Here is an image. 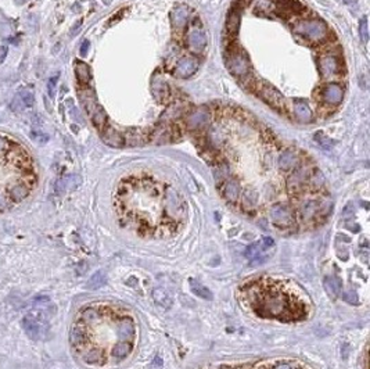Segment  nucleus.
I'll return each mask as SVG.
<instances>
[{"instance_id": "obj_16", "label": "nucleus", "mask_w": 370, "mask_h": 369, "mask_svg": "<svg viewBox=\"0 0 370 369\" xmlns=\"http://www.w3.org/2000/svg\"><path fill=\"white\" fill-rule=\"evenodd\" d=\"M151 93L160 103H166L171 99V87L161 75H154L151 79Z\"/></svg>"}, {"instance_id": "obj_33", "label": "nucleus", "mask_w": 370, "mask_h": 369, "mask_svg": "<svg viewBox=\"0 0 370 369\" xmlns=\"http://www.w3.org/2000/svg\"><path fill=\"white\" fill-rule=\"evenodd\" d=\"M344 300L348 301L351 304H356L358 302V297H356V294H355V291H344Z\"/></svg>"}, {"instance_id": "obj_17", "label": "nucleus", "mask_w": 370, "mask_h": 369, "mask_svg": "<svg viewBox=\"0 0 370 369\" xmlns=\"http://www.w3.org/2000/svg\"><path fill=\"white\" fill-rule=\"evenodd\" d=\"M197 68H198V61L194 57H182L176 63L172 74L176 78H189L195 74Z\"/></svg>"}, {"instance_id": "obj_21", "label": "nucleus", "mask_w": 370, "mask_h": 369, "mask_svg": "<svg viewBox=\"0 0 370 369\" xmlns=\"http://www.w3.org/2000/svg\"><path fill=\"white\" fill-rule=\"evenodd\" d=\"M300 165V157L291 150L283 151L279 157V168L283 171H294Z\"/></svg>"}, {"instance_id": "obj_4", "label": "nucleus", "mask_w": 370, "mask_h": 369, "mask_svg": "<svg viewBox=\"0 0 370 369\" xmlns=\"http://www.w3.org/2000/svg\"><path fill=\"white\" fill-rule=\"evenodd\" d=\"M203 369H312L305 362L298 359L290 358H273L262 359L250 364H239V365H208Z\"/></svg>"}, {"instance_id": "obj_25", "label": "nucleus", "mask_w": 370, "mask_h": 369, "mask_svg": "<svg viewBox=\"0 0 370 369\" xmlns=\"http://www.w3.org/2000/svg\"><path fill=\"white\" fill-rule=\"evenodd\" d=\"M324 289L331 299H337L340 296L341 291V282L336 276H326L324 278Z\"/></svg>"}, {"instance_id": "obj_15", "label": "nucleus", "mask_w": 370, "mask_h": 369, "mask_svg": "<svg viewBox=\"0 0 370 369\" xmlns=\"http://www.w3.org/2000/svg\"><path fill=\"white\" fill-rule=\"evenodd\" d=\"M209 122V111L205 107L195 108L194 111H192L189 117L186 118V124L189 126V129L192 131H198L203 129L208 125Z\"/></svg>"}, {"instance_id": "obj_34", "label": "nucleus", "mask_w": 370, "mask_h": 369, "mask_svg": "<svg viewBox=\"0 0 370 369\" xmlns=\"http://www.w3.org/2000/svg\"><path fill=\"white\" fill-rule=\"evenodd\" d=\"M89 46H90V45H89L88 40H85V42L82 43V46H80V54H82V56H86V54H88Z\"/></svg>"}, {"instance_id": "obj_19", "label": "nucleus", "mask_w": 370, "mask_h": 369, "mask_svg": "<svg viewBox=\"0 0 370 369\" xmlns=\"http://www.w3.org/2000/svg\"><path fill=\"white\" fill-rule=\"evenodd\" d=\"M189 16H190V10L185 4H177L174 7L172 13H171V21H172V25L175 27L176 29H182L186 25L187 19H189Z\"/></svg>"}, {"instance_id": "obj_23", "label": "nucleus", "mask_w": 370, "mask_h": 369, "mask_svg": "<svg viewBox=\"0 0 370 369\" xmlns=\"http://www.w3.org/2000/svg\"><path fill=\"white\" fill-rule=\"evenodd\" d=\"M79 184H80V178L78 175H67V176H64V178L57 181L56 190L59 194H63L65 192H71V190L77 189Z\"/></svg>"}, {"instance_id": "obj_14", "label": "nucleus", "mask_w": 370, "mask_h": 369, "mask_svg": "<svg viewBox=\"0 0 370 369\" xmlns=\"http://www.w3.org/2000/svg\"><path fill=\"white\" fill-rule=\"evenodd\" d=\"M273 246H274V242H273L272 237H263L262 240L255 242L251 246H248V249L245 250V257H248L250 260L263 258V261H265L268 258H266V255H263V252L271 250Z\"/></svg>"}, {"instance_id": "obj_12", "label": "nucleus", "mask_w": 370, "mask_h": 369, "mask_svg": "<svg viewBox=\"0 0 370 369\" xmlns=\"http://www.w3.org/2000/svg\"><path fill=\"white\" fill-rule=\"evenodd\" d=\"M218 186H219V190H221V193H222L224 199L227 203H239V199H240V194H241V187H240V184L236 178L227 176L224 182H221Z\"/></svg>"}, {"instance_id": "obj_22", "label": "nucleus", "mask_w": 370, "mask_h": 369, "mask_svg": "<svg viewBox=\"0 0 370 369\" xmlns=\"http://www.w3.org/2000/svg\"><path fill=\"white\" fill-rule=\"evenodd\" d=\"M342 97H344V90L337 84H330L323 90V99L329 104H338V103H341Z\"/></svg>"}, {"instance_id": "obj_6", "label": "nucleus", "mask_w": 370, "mask_h": 369, "mask_svg": "<svg viewBox=\"0 0 370 369\" xmlns=\"http://www.w3.org/2000/svg\"><path fill=\"white\" fill-rule=\"evenodd\" d=\"M78 93H79V97H80V101H82V104H83V107H85L86 113H88L89 117H90L92 122L97 126L98 129H101L103 126L106 125L107 116H106V113H104L103 107L100 106V104L97 103V100H96V96H95L93 90L85 86V87H82V89H79Z\"/></svg>"}, {"instance_id": "obj_18", "label": "nucleus", "mask_w": 370, "mask_h": 369, "mask_svg": "<svg viewBox=\"0 0 370 369\" xmlns=\"http://www.w3.org/2000/svg\"><path fill=\"white\" fill-rule=\"evenodd\" d=\"M276 4V11L283 18H289L290 16L298 14L304 10V6L298 0H273Z\"/></svg>"}, {"instance_id": "obj_31", "label": "nucleus", "mask_w": 370, "mask_h": 369, "mask_svg": "<svg viewBox=\"0 0 370 369\" xmlns=\"http://www.w3.org/2000/svg\"><path fill=\"white\" fill-rule=\"evenodd\" d=\"M359 36L363 43H368L369 40V28H368V18L363 17L359 22Z\"/></svg>"}, {"instance_id": "obj_13", "label": "nucleus", "mask_w": 370, "mask_h": 369, "mask_svg": "<svg viewBox=\"0 0 370 369\" xmlns=\"http://www.w3.org/2000/svg\"><path fill=\"white\" fill-rule=\"evenodd\" d=\"M33 92L28 89V87H22L20 89L14 97L11 100L10 108L14 111V113H20V111H24L27 108H30L33 104Z\"/></svg>"}, {"instance_id": "obj_30", "label": "nucleus", "mask_w": 370, "mask_h": 369, "mask_svg": "<svg viewBox=\"0 0 370 369\" xmlns=\"http://www.w3.org/2000/svg\"><path fill=\"white\" fill-rule=\"evenodd\" d=\"M124 140L129 146H136L142 143L139 131H129V132H127V136H124Z\"/></svg>"}, {"instance_id": "obj_28", "label": "nucleus", "mask_w": 370, "mask_h": 369, "mask_svg": "<svg viewBox=\"0 0 370 369\" xmlns=\"http://www.w3.org/2000/svg\"><path fill=\"white\" fill-rule=\"evenodd\" d=\"M190 286H192L193 293L197 294V296H200L201 299H204V300H212V293L208 290L207 287H204L200 282L192 279V281H190Z\"/></svg>"}, {"instance_id": "obj_7", "label": "nucleus", "mask_w": 370, "mask_h": 369, "mask_svg": "<svg viewBox=\"0 0 370 369\" xmlns=\"http://www.w3.org/2000/svg\"><path fill=\"white\" fill-rule=\"evenodd\" d=\"M225 63H226V67L229 68V71L234 77H247L251 71V64H250L247 54L237 49L227 51V54L225 56Z\"/></svg>"}, {"instance_id": "obj_5", "label": "nucleus", "mask_w": 370, "mask_h": 369, "mask_svg": "<svg viewBox=\"0 0 370 369\" xmlns=\"http://www.w3.org/2000/svg\"><path fill=\"white\" fill-rule=\"evenodd\" d=\"M292 31L297 35H300V36L309 40L312 43L322 42L323 39H326L327 34H329L327 25L321 19H302V21H298L292 27Z\"/></svg>"}, {"instance_id": "obj_9", "label": "nucleus", "mask_w": 370, "mask_h": 369, "mask_svg": "<svg viewBox=\"0 0 370 369\" xmlns=\"http://www.w3.org/2000/svg\"><path fill=\"white\" fill-rule=\"evenodd\" d=\"M258 96L261 97L265 103H268L269 106L274 108V110H277V111H283L286 108V100H284L282 93L277 89H274V87L265 84V82L258 85Z\"/></svg>"}, {"instance_id": "obj_3", "label": "nucleus", "mask_w": 370, "mask_h": 369, "mask_svg": "<svg viewBox=\"0 0 370 369\" xmlns=\"http://www.w3.org/2000/svg\"><path fill=\"white\" fill-rule=\"evenodd\" d=\"M36 184V172L30 154L13 142L0 153V213L27 199Z\"/></svg>"}, {"instance_id": "obj_32", "label": "nucleus", "mask_w": 370, "mask_h": 369, "mask_svg": "<svg viewBox=\"0 0 370 369\" xmlns=\"http://www.w3.org/2000/svg\"><path fill=\"white\" fill-rule=\"evenodd\" d=\"M57 81H59V75L50 78L49 82H48V92H49V96L51 97V99L56 96V86H57Z\"/></svg>"}, {"instance_id": "obj_20", "label": "nucleus", "mask_w": 370, "mask_h": 369, "mask_svg": "<svg viewBox=\"0 0 370 369\" xmlns=\"http://www.w3.org/2000/svg\"><path fill=\"white\" fill-rule=\"evenodd\" d=\"M101 139L106 145L111 146V147H124L125 146V140H124V136L122 134L111 128V126H107L106 129H103V135H101Z\"/></svg>"}, {"instance_id": "obj_26", "label": "nucleus", "mask_w": 370, "mask_h": 369, "mask_svg": "<svg viewBox=\"0 0 370 369\" xmlns=\"http://www.w3.org/2000/svg\"><path fill=\"white\" fill-rule=\"evenodd\" d=\"M75 74H77V78L78 81L82 84V85H88L92 79V72H90V68H89L88 64L82 63V61H77L75 64Z\"/></svg>"}, {"instance_id": "obj_27", "label": "nucleus", "mask_w": 370, "mask_h": 369, "mask_svg": "<svg viewBox=\"0 0 370 369\" xmlns=\"http://www.w3.org/2000/svg\"><path fill=\"white\" fill-rule=\"evenodd\" d=\"M239 25H240V14L237 10H232L229 14H227V18H226V31L227 34H236L237 29H239Z\"/></svg>"}, {"instance_id": "obj_11", "label": "nucleus", "mask_w": 370, "mask_h": 369, "mask_svg": "<svg viewBox=\"0 0 370 369\" xmlns=\"http://www.w3.org/2000/svg\"><path fill=\"white\" fill-rule=\"evenodd\" d=\"M318 67H319V72L323 78L330 79V78L337 77L341 72V63L338 61V58L331 54H324L321 56L318 60Z\"/></svg>"}, {"instance_id": "obj_2", "label": "nucleus", "mask_w": 370, "mask_h": 369, "mask_svg": "<svg viewBox=\"0 0 370 369\" xmlns=\"http://www.w3.org/2000/svg\"><path fill=\"white\" fill-rule=\"evenodd\" d=\"M237 299L245 310L265 319L300 322L311 314V301L294 283L271 276L243 282L237 289Z\"/></svg>"}, {"instance_id": "obj_10", "label": "nucleus", "mask_w": 370, "mask_h": 369, "mask_svg": "<svg viewBox=\"0 0 370 369\" xmlns=\"http://www.w3.org/2000/svg\"><path fill=\"white\" fill-rule=\"evenodd\" d=\"M176 129L171 122H161L154 128L151 135L148 136V140L153 145H168L172 140H175Z\"/></svg>"}, {"instance_id": "obj_35", "label": "nucleus", "mask_w": 370, "mask_h": 369, "mask_svg": "<svg viewBox=\"0 0 370 369\" xmlns=\"http://www.w3.org/2000/svg\"><path fill=\"white\" fill-rule=\"evenodd\" d=\"M6 56H7V48L6 46H0V64L4 61Z\"/></svg>"}, {"instance_id": "obj_24", "label": "nucleus", "mask_w": 370, "mask_h": 369, "mask_svg": "<svg viewBox=\"0 0 370 369\" xmlns=\"http://www.w3.org/2000/svg\"><path fill=\"white\" fill-rule=\"evenodd\" d=\"M294 116L301 122H311L312 117H313L312 116V110L308 106V103L301 100V99H295L294 100Z\"/></svg>"}, {"instance_id": "obj_29", "label": "nucleus", "mask_w": 370, "mask_h": 369, "mask_svg": "<svg viewBox=\"0 0 370 369\" xmlns=\"http://www.w3.org/2000/svg\"><path fill=\"white\" fill-rule=\"evenodd\" d=\"M313 139H315V142L318 143V145L321 146L322 149H324V150H330L331 147L334 146V142L331 140L329 136H326L323 132H316L315 136H313Z\"/></svg>"}, {"instance_id": "obj_8", "label": "nucleus", "mask_w": 370, "mask_h": 369, "mask_svg": "<svg viewBox=\"0 0 370 369\" xmlns=\"http://www.w3.org/2000/svg\"><path fill=\"white\" fill-rule=\"evenodd\" d=\"M186 45L190 51L201 54L207 48V35L200 22L193 24L186 34Z\"/></svg>"}, {"instance_id": "obj_1", "label": "nucleus", "mask_w": 370, "mask_h": 369, "mask_svg": "<svg viewBox=\"0 0 370 369\" xmlns=\"http://www.w3.org/2000/svg\"><path fill=\"white\" fill-rule=\"evenodd\" d=\"M136 337V322L129 312L98 302L79 312L71 328L69 343L83 362L107 367L125 361L135 349Z\"/></svg>"}]
</instances>
